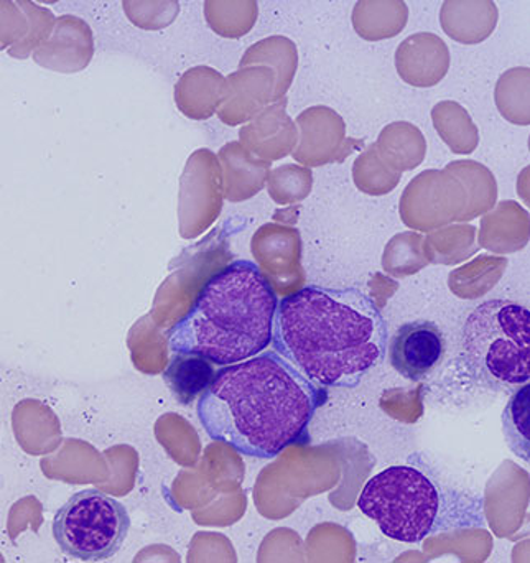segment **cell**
<instances>
[{"label":"cell","instance_id":"cell-8","mask_svg":"<svg viewBox=\"0 0 530 563\" xmlns=\"http://www.w3.org/2000/svg\"><path fill=\"white\" fill-rule=\"evenodd\" d=\"M165 383L181 404H190L213 384L217 373L213 364L195 354L172 357L164 374Z\"/></svg>","mask_w":530,"mask_h":563},{"label":"cell","instance_id":"cell-3","mask_svg":"<svg viewBox=\"0 0 530 563\" xmlns=\"http://www.w3.org/2000/svg\"><path fill=\"white\" fill-rule=\"evenodd\" d=\"M277 307V295L260 266L236 261L205 284L190 311L168 333V347L220 366L243 363L272 343Z\"/></svg>","mask_w":530,"mask_h":563},{"label":"cell","instance_id":"cell-4","mask_svg":"<svg viewBox=\"0 0 530 563\" xmlns=\"http://www.w3.org/2000/svg\"><path fill=\"white\" fill-rule=\"evenodd\" d=\"M463 357L486 386H525L530 379V311L511 300L476 307L463 327Z\"/></svg>","mask_w":530,"mask_h":563},{"label":"cell","instance_id":"cell-2","mask_svg":"<svg viewBox=\"0 0 530 563\" xmlns=\"http://www.w3.org/2000/svg\"><path fill=\"white\" fill-rule=\"evenodd\" d=\"M387 323L360 288H301L278 303L272 343L305 377L353 389L386 356Z\"/></svg>","mask_w":530,"mask_h":563},{"label":"cell","instance_id":"cell-6","mask_svg":"<svg viewBox=\"0 0 530 563\" xmlns=\"http://www.w3.org/2000/svg\"><path fill=\"white\" fill-rule=\"evenodd\" d=\"M129 529L125 506L98 489L75 493L53 519V538L63 554L81 562L114 558Z\"/></svg>","mask_w":530,"mask_h":563},{"label":"cell","instance_id":"cell-9","mask_svg":"<svg viewBox=\"0 0 530 563\" xmlns=\"http://www.w3.org/2000/svg\"><path fill=\"white\" fill-rule=\"evenodd\" d=\"M503 429H505L506 440L516 455L521 456L526 462H530V432H529V386L525 384L515 394L505 417H503Z\"/></svg>","mask_w":530,"mask_h":563},{"label":"cell","instance_id":"cell-7","mask_svg":"<svg viewBox=\"0 0 530 563\" xmlns=\"http://www.w3.org/2000/svg\"><path fill=\"white\" fill-rule=\"evenodd\" d=\"M390 364L410 380H422L439 366L445 353V338L432 321L402 324L390 341Z\"/></svg>","mask_w":530,"mask_h":563},{"label":"cell","instance_id":"cell-1","mask_svg":"<svg viewBox=\"0 0 530 563\" xmlns=\"http://www.w3.org/2000/svg\"><path fill=\"white\" fill-rule=\"evenodd\" d=\"M327 393L278 353L218 371L198 400L208 435L254 459L270 460L307 435Z\"/></svg>","mask_w":530,"mask_h":563},{"label":"cell","instance_id":"cell-5","mask_svg":"<svg viewBox=\"0 0 530 563\" xmlns=\"http://www.w3.org/2000/svg\"><path fill=\"white\" fill-rule=\"evenodd\" d=\"M357 508L387 538L419 544L435 528L440 495L432 479L413 466H390L366 483Z\"/></svg>","mask_w":530,"mask_h":563}]
</instances>
